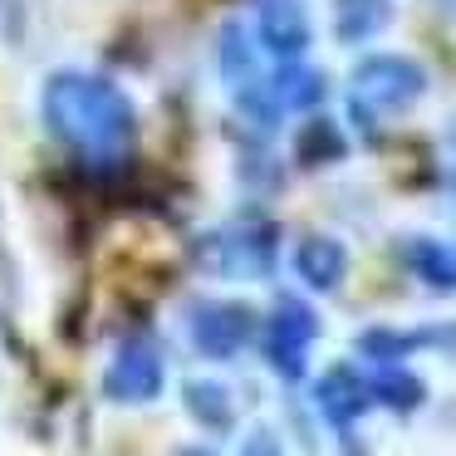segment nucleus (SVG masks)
Instances as JSON below:
<instances>
[{
    "instance_id": "nucleus-15",
    "label": "nucleus",
    "mask_w": 456,
    "mask_h": 456,
    "mask_svg": "<svg viewBox=\"0 0 456 456\" xmlns=\"http://www.w3.org/2000/svg\"><path fill=\"white\" fill-rule=\"evenodd\" d=\"M221 69H226V84L236 89V99L265 84V79H260L256 45L246 40V30H240V25H226V35H221Z\"/></svg>"
},
{
    "instance_id": "nucleus-11",
    "label": "nucleus",
    "mask_w": 456,
    "mask_h": 456,
    "mask_svg": "<svg viewBox=\"0 0 456 456\" xmlns=\"http://www.w3.org/2000/svg\"><path fill=\"white\" fill-rule=\"evenodd\" d=\"M436 329H363L358 334V354L368 358V363H407V358L417 354V348H432Z\"/></svg>"
},
{
    "instance_id": "nucleus-13",
    "label": "nucleus",
    "mask_w": 456,
    "mask_h": 456,
    "mask_svg": "<svg viewBox=\"0 0 456 456\" xmlns=\"http://www.w3.org/2000/svg\"><path fill=\"white\" fill-rule=\"evenodd\" d=\"M324 74L319 69H305V64H285V69L270 79V99H275V109H295V113H309L324 103Z\"/></svg>"
},
{
    "instance_id": "nucleus-14",
    "label": "nucleus",
    "mask_w": 456,
    "mask_h": 456,
    "mask_svg": "<svg viewBox=\"0 0 456 456\" xmlns=\"http://www.w3.org/2000/svg\"><path fill=\"white\" fill-rule=\"evenodd\" d=\"M393 15V0H334V30L344 45L373 40Z\"/></svg>"
},
{
    "instance_id": "nucleus-8",
    "label": "nucleus",
    "mask_w": 456,
    "mask_h": 456,
    "mask_svg": "<svg viewBox=\"0 0 456 456\" xmlns=\"http://www.w3.org/2000/svg\"><path fill=\"white\" fill-rule=\"evenodd\" d=\"M295 275L305 280L309 289H319V295H334V289L344 285V275H348L344 240H334V236H305L295 246Z\"/></svg>"
},
{
    "instance_id": "nucleus-3",
    "label": "nucleus",
    "mask_w": 456,
    "mask_h": 456,
    "mask_svg": "<svg viewBox=\"0 0 456 456\" xmlns=\"http://www.w3.org/2000/svg\"><path fill=\"white\" fill-rule=\"evenodd\" d=\"M275 250H280L275 226H265V221H236V226L211 231V236L197 246V256H201V265H207L211 275L260 280V275L275 270Z\"/></svg>"
},
{
    "instance_id": "nucleus-1",
    "label": "nucleus",
    "mask_w": 456,
    "mask_h": 456,
    "mask_svg": "<svg viewBox=\"0 0 456 456\" xmlns=\"http://www.w3.org/2000/svg\"><path fill=\"white\" fill-rule=\"evenodd\" d=\"M45 128L64 142L69 152L89 162H118L138 142V113L118 84L99 79L84 69H60L45 79L40 94Z\"/></svg>"
},
{
    "instance_id": "nucleus-9",
    "label": "nucleus",
    "mask_w": 456,
    "mask_h": 456,
    "mask_svg": "<svg viewBox=\"0 0 456 456\" xmlns=\"http://www.w3.org/2000/svg\"><path fill=\"white\" fill-rule=\"evenodd\" d=\"M260 45L280 60H295L309 50V15L299 11V0H265L260 5Z\"/></svg>"
},
{
    "instance_id": "nucleus-18",
    "label": "nucleus",
    "mask_w": 456,
    "mask_h": 456,
    "mask_svg": "<svg viewBox=\"0 0 456 456\" xmlns=\"http://www.w3.org/2000/svg\"><path fill=\"white\" fill-rule=\"evenodd\" d=\"M240 456H285V442L270 427H250L246 442H240Z\"/></svg>"
},
{
    "instance_id": "nucleus-12",
    "label": "nucleus",
    "mask_w": 456,
    "mask_h": 456,
    "mask_svg": "<svg viewBox=\"0 0 456 456\" xmlns=\"http://www.w3.org/2000/svg\"><path fill=\"white\" fill-rule=\"evenodd\" d=\"M182 403H187V412L197 417L201 427H211V432H231V422H236V397H231L226 383L191 378V383L182 387Z\"/></svg>"
},
{
    "instance_id": "nucleus-4",
    "label": "nucleus",
    "mask_w": 456,
    "mask_h": 456,
    "mask_svg": "<svg viewBox=\"0 0 456 456\" xmlns=\"http://www.w3.org/2000/svg\"><path fill=\"white\" fill-rule=\"evenodd\" d=\"M319 338V314L295 295H280L270 309L265 329H260V344H265V363L275 368L285 383H299L309 368V348Z\"/></svg>"
},
{
    "instance_id": "nucleus-2",
    "label": "nucleus",
    "mask_w": 456,
    "mask_h": 456,
    "mask_svg": "<svg viewBox=\"0 0 456 456\" xmlns=\"http://www.w3.org/2000/svg\"><path fill=\"white\" fill-rule=\"evenodd\" d=\"M427 94V69L407 54H368L348 79V109L358 123L397 118Z\"/></svg>"
},
{
    "instance_id": "nucleus-6",
    "label": "nucleus",
    "mask_w": 456,
    "mask_h": 456,
    "mask_svg": "<svg viewBox=\"0 0 456 456\" xmlns=\"http://www.w3.org/2000/svg\"><path fill=\"white\" fill-rule=\"evenodd\" d=\"M162 383H167V363H162V348L158 338L148 334H133L118 344V354H113L109 373H103V393L113 397V403H152V397L162 393Z\"/></svg>"
},
{
    "instance_id": "nucleus-5",
    "label": "nucleus",
    "mask_w": 456,
    "mask_h": 456,
    "mask_svg": "<svg viewBox=\"0 0 456 456\" xmlns=\"http://www.w3.org/2000/svg\"><path fill=\"white\" fill-rule=\"evenodd\" d=\"M187 338L201 358H236L256 338V314L240 299H201L187 309Z\"/></svg>"
},
{
    "instance_id": "nucleus-19",
    "label": "nucleus",
    "mask_w": 456,
    "mask_h": 456,
    "mask_svg": "<svg viewBox=\"0 0 456 456\" xmlns=\"http://www.w3.org/2000/svg\"><path fill=\"white\" fill-rule=\"evenodd\" d=\"M182 456H216V452H207V446H191V452H182Z\"/></svg>"
},
{
    "instance_id": "nucleus-10",
    "label": "nucleus",
    "mask_w": 456,
    "mask_h": 456,
    "mask_svg": "<svg viewBox=\"0 0 456 456\" xmlns=\"http://www.w3.org/2000/svg\"><path fill=\"white\" fill-rule=\"evenodd\" d=\"M368 387H373V407H393L403 417L427 403V383L407 363H378L368 373Z\"/></svg>"
},
{
    "instance_id": "nucleus-16",
    "label": "nucleus",
    "mask_w": 456,
    "mask_h": 456,
    "mask_svg": "<svg viewBox=\"0 0 456 456\" xmlns=\"http://www.w3.org/2000/svg\"><path fill=\"white\" fill-rule=\"evenodd\" d=\"M407 270L432 289H456V250L442 240H407Z\"/></svg>"
},
{
    "instance_id": "nucleus-7",
    "label": "nucleus",
    "mask_w": 456,
    "mask_h": 456,
    "mask_svg": "<svg viewBox=\"0 0 456 456\" xmlns=\"http://www.w3.org/2000/svg\"><path fill=\"white\" fill-rule=\"evenodd\" d=\"M314 407L324 412V422L334 432H354L363 422V412L373 407V387H368V373H358L354 363H334L324 378L314 383Z\"/></svg>"
},
{
    "instance_id": "nucleus-17",
    "label": "nucleus",
    "mask_w": 456,
    "mask_h": 456,
    "mask_svg": "<svg viewBox=\"0 0 456 456\" xmlns=\"http://www.w3.org/2000/svg\"><path fill=\"white\" fill-rule=\"evenodd\" d=\"M299 162H309V167H319V162H334L344 158V133H338V123L329 118H309L305 133H299Z\"/></svg>"
}]
</instances>
